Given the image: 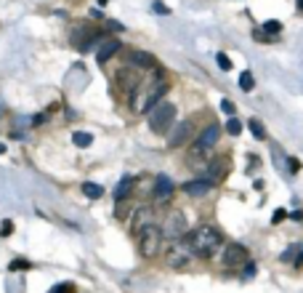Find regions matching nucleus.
Instances as JSON below:
<instances>
[{"label":"nucleus","instance_id":"f257e3e1","mask_svg":"<svg viewBox=\"0 0 303 293\" xmlns=\"http://www.w3.org/2000/svg\"><path fill=\"white\" fill-rule=\"evenodd\" d=\"M186 243H189V248H192V253L208 259V256H213L215 248L223 243V232L213 224H202V227H197V229H189Z\"/></svg>","mask_w":303,"mask_h":293},{"label":"nucleus","instance_id":"f03ea898","mask_svg":"<svg viewBox=\"0 0 303 293\" xmlns=\"http://www.w3.org/2000/svg\"><path fill=\"white\" fill-rule=\"evenodd\" d=\"M176 120V104L173 101H160L149 109V128L152 133H168Z\"/></svg>","mask_w":303,"mask_h":293},{"label":"nucleus","instance_id":"7ed1b4c3","mask_svg":"<svg viewBox=\"0 0 303 293\" xmlns=\"http://www.w3.org/2000/svg\"><path fill=\"white\" fill-rule=\"evenodd\" d=\"M165 94H168V83L162 80V77H157V80H152V86L147 88V94H144V96L133 94V96H130V101H133L136 112H144V109H152L154 104H160Z\"/></svg>","mask_w":303,"mask_h":293},{"label":"nucleus","instance_id":"20e7f679","mask_svg":"<svg viewBox=\"0 0 303 293\" xmlns=\"http://www.w3.org/2000/svg\"><path fill=\"white\" fill-rule=\"evenodd\" d=\"M136 243H138V253L147 256V259H152L157 251H160V245H162V229H160V227H154V224L144 227V229L136 234Z\"/></svg>","mask_w":303,"mask_h":293},{"label":"nucleus","instance_id":"39448f33","mask_svg":"<svg viewBox=\"0 0 303 293\" xmlns=\"http://www.w3.org/2000/svg\"><path fill=\"white\" fill-rule=\"evenodd\" d=\"M189 234V221H186V213L183 211H170L168 219H165V227H162V237H170V240H183Z\"/></svg>","mask_w":303,"mask_h":293},{"label":"nucleus","instance_id":"423d86ee","mask_svg":"<svg viewBox=\"0 0 303 293\" xmlns=\"http://www.w3.org/2000/svg\"><path fill=\"white\" fill-rule=\"evenodd\" d=\"M192 256L194 253H192V248H189L186 237H183V240H173V243H170L165 261H168V266H173V269H183V266L192 261Z\"/></svg>","mask_w":303,"mask_h":293},{"label":"nucleus","instance_id":"0eeeda50","mask_svg":"<svg viewBox=\"0 0 303 293\" xmlns=\"http://www.w3.org/2000/svg\"><path fill=\"white\" fill-rule=\"evenodd\" d=\"M115 83L122 91H128V96H133L138 91V86H141V75L136 72V67H130V64H128V67H122L120 72L115 75Z\"/></svg>","mask_w":303,"mask_h":293},{"label":"nucleus","instance_id":"6e6552de","mask_svg":"<svg viewBox=\"0 0 303 293\" xmlns=\"http://www.w3.org/2000/svg\"><path fill=\"white\" fill-rule=\"evenodd\" d=\"M229 165H232V160L229 158H215L208 163V181H213V184H218V181H223L229 176Z\"/></svg>","mask_w":303,"mask_h":293},{"label":"nucleus","instance_id":"1a4fd4ad","mask_svg":"<svg viewBox=\"0 0 303 293\" xmlns=\"http://www.w3.org/2000/svg\"><path fill=\"white\" fill-rule=\"evenodd\" d=\"M247 248L240 243H229L226 251H223V264L226 266H240V264H247Z\"/></svg>","mask_w":303,"mask_h":293},{"label":"nucleus","instance_id":"9d476101","mask_svg":"<svg viewBox=\"0 0 303 293\" xmlns=\"http://www.w3.org/2000/svg\"><path fill=\"white\" fill-rule=\"evenodd\" d=\"M192 133V123L189 120H181V123H173V131L168 133V147H183Z\"/></svg>","mask_w":303,"mask_h":293},{"label":"nucleus","instance_id":"9b49d317","mask_svg":"<svg viewBox=\"0 0 303 293\" xmlns=\"http://www.w3.org/2000/svg\"><path fill=\"white\" fill-rule=\"evenodd\" d=\"M218 139H221V126H218V123H210L205 131L197 136V147L208 152V149H213L215 144H218Z\"/></svg>","mask_w":303,"mask_h":293},{"label":"nucleus","instance_id":"f8f14e48","mask_svg":"<svg viewBox=\"0 0 303 293\" xmlns=\"http://www.w3.org/2000/svg\"><path fill=\"white\" fill-rule=\"evenodd\" d=\"M154 211H152L149 205H141L138 211H133V219H130V232L133 234H138L144 229V227H149V224H154Z\"/></svg>","mask_w":303,"mask_h":293},{"label":"nucleus","instance_id":"ddd939ff","mask_svg":"<svg viewBox=\"0 0 303 293\" xmlns=\"http://www.w3.org/2000/svg\"><path fill=\"white\" fill-rule=\"evenodd\" d=\"M152 195H154V200H168L170 195H173V179L165 173H157V179H154V190H152Z\"/></svg>","mask_w":303,"mask_h":293},{"label":"nucleus","instance_id":"4468645a","mask_svg":"<svg viewBox=\"0 0 303 293\" xmlns=\"http://www.w3.org/2000/svg\"><path fill=\"white\" fill-rule=\"evenodd\" d=\"M128 64L136 69H154L157 67V59L147 54V51H130L128 54Z\"/></svg>","mask_w":303,"mask_h":293},{"label":"nucleus","instance_id":"2eb2a0df","mask_svg":"<svg viewBox=\"0 0 303 293\" xmlns=\"http://www.w3.org/2000/svg\"><path fill=\"white\" fill-rule=\"evenodd\" d=\"M213 181H208V179H194V181H186V184L181 187L186 195H192V197H202V195H208L210 190H213Z\"/></svg>","mask_w":303,"mask_h":293},{"label":"nucleus","instance_id":"dca6fc26","mask_svg":"<svg viewBox=\"0 0 303 293\" xmlns=\"http://www.w3.org/2000/svg\"><path fill=\"white\" fill-rule=\"evenodd\" d=\"M120 40H115V37H109V40H104L101 43V48H98V54H96V59H98V62H101V64H107L109 62V59L112 56H115L117 54V51H120Z\"/></svg>","mask_w":303,"mask_h":293},{"label":"nucleus","instance_id":"f3484780","mask_svg":"<svg viewBox=\"0 0 303 293\" xmlns=\"http://www.w3.org/2000/svg\"><path fill=\"white\" fill-rule=\"evenodd\" d=\"M130 190H133V179H130V176H125L120 184H117V190H115V200H125L130 195Z\"/></svg>","mask_w":303,"mask_h":293},{"label":"nucleus","instance_id":"a211bd4d","mask_svg":"<svg viewBox=\"0 0 303 293\" xmlns=\"http://www.w3.org/2000/svg\"><path fill=\"white\" fill-rule=\"evenodd\" d=\"M72 144L80 147V149H85V147L93 144V136H91L88 131H75V133H72Z\"/></svg>","mask_w":303,"mask_h":293},{"label":"nucleus","instance_id":"6ab92c4d","mask_svg":"<svg viewBox=\"0 0 303 293\" xmlns=\"http://www.w3.org/2000/svg\"><path fill=\"white\" fill-rule=\"evenodd\" d=\"M240 88L247 91V94L255 88V77H253V72H250V69H245V72L240 75Z\"/></svg>","mask_w":303,"mask_h":293},{"label":"nucleus","instance_id":"aec40b11","mask_svg":"<svg viewBox=\"0 0 303 293\" xmlns=\"http://www.w3.org/2000/svg\"><path fill=\"white\" fill-rule=\"evenodd\" d=\"M83 192L88 195V197H93V200H98L104 195V187H98V184H93V181H85L83 184Z\"/></svg>","mask_w":303,"mask_h":293},{"label":"nucleus","instance_id":"412c9836","mask_svg":"<svg viewBox=\"0 0 303 293\" xmlns=\"http://www.w3.org/2000/svg\"><path fill=\"white\" fill-rule=\"evenodd\" d=\"M247 126H250V131H253L255 139H266V128H263V123L258 120V117H253V120H250Z\"/></svg>","mask_w":303,"mask_h":293},{"label":"nucleus","instance_id":"4be33fe9","mask_svg":"<svg viewBox=\"0 0 303 293\" xmlns=\"http://www.w3.org/2000/svg\"><path fill=\"white\" fill-rule=\"evenodd\" d=\"M263 32H266L269 37L279 35V32H282V22H266V24H263Z\"/></svg>","mask_w":303,"mask_h":293},{"label":"nucleus","instance_id":"5701e85b","mask_svg":"<svg viewBox=\"0 0 303 293\" xmlns=\"http://www.w3.org/2000/svg\"><path fill=\"white\" fill-rule=\"evenodd\" d=\"M215 62H218V67L223 69V72H229V69H232V59L223 54V51H218V54H215Z\"/></svg>","mask_w":303,"mask_h":293},{"label":"nucleus","instance_id":"b1692460","mask_svg":"<svg viewBox=\"0 0 303 293\" xmlns=\"http://www.w3.org/2000/svg\"><path fill=\"white\" fill-rule=\"evenodd\" d=\"M226 131L232 133V136H240V133H242V123L237 120V117H232V120L226 123Z\"/></svg>","mask_w":303,"mask_h":293},{"label":"nucleus","instance_id":"393cba45","mask_svg":"<svg viewBox=\"0 0 303 293\" xmlns=\"http://www.w3.org/2000/svg\"><path fill=\"white\" fill-rule=\"evenodd\" d=\"M285 163H287V171H290V173H298V171H301V160H298V158H293V155H290V158H287Z\"/></svg>","mask_w":303,"mask_h":293},{"label":"nucleus","instance_id":"a878e982","mask_svg":"<svg viewBox=\"0 0 303 293\" xmlns=\"http://www.w3.org/2000/svg\"><path fill=\"white\" fill-rule=\"evenodd\" d=\"M11 272H19V269H30V264L24 261V259H14V261H11V266H8Z\"/></svg>","mask_w":303,"mask_h":293},{"label":"nucleus","instance_id":"bb28decb","mask_svg":"<svg viewBox=\"0 0 303 293\" xmlns=\"http://www.w3.org/2000/svg\"><path fill=\"white\" fill-rule=\"evenodd\" d=\"M295 253H298V245H290V248L285 251V253H282V261H293V259H295Z\"/></svg>","mask_w":303,"mask_h":293},{"label":"nucleus","instance_id":"cd10ccee","mask_svg":"<svg viewBox=\"0 0 303 293\" xmlns=\"http://www.w3.org/2000/svg\"><path fill=\"white\" fill-rule=\"evenodd\" d=\"M221 109H223V112H226V115H232V117H234V112H237L234 101H229V99H223V101H221Z\"/></svg>","mask_w":303,"mask_h":293},{"label":"nucleus","instance_id":"c85d7f7f","mask_svg":"<svg viewBox=\"0 0 303 293\" xmlns=\"http://www.w3.org/2000/svg\"><path fill=\"white\" fill-rule=\"evenodd\" d=\"M128 216V203L125 200H117V219H125Z\"/></svg>","mask_w":303,"mask_h":293},{"label":"nucleus","instance_id":"c756f323","mask_svg":"<svg viewBox=\"0 0 303 293\" xmlns=\"http://www.w3.org/2000/svg\"><path fill=\"white\" fill-rule=\"evenodd\" d=\"M0 229H3V237H8V234H14V221L5 219L3 224H0Z\"/></svg>","mask_w":303,"mask_h":293},{"label":"nucleus","instance_id":"7c9ffc66","mask_svg":"<svg viewBox=\"0 0 303 293\" xmlns=\"http://www.w3.org/2000/svg\"><path fill=\"white\" fill-rule=\"evenodd\" d=\"M285 219H287V211H285V208H279V211H274L272 224H279V221H285Z\"/></svg>","mask_w":303,"mask_h":293},{"label":"nucleus","instance_id":"2f4dec72","mask_svg":"<svg viewBox=\"0 0 303 293\" xmlns=\"http://www.w3.org/2000/svg\"><path fill=\"white\" fill-rule=\"evenodd\" d=\"M253 37H255V40H258V43H272V37H269L263 30H255V32H253Z\"/></svg>","mask_w":303,"mask_h":293},{"label":"nucleus","instance_id":"473e14b6","mask_svg":"<svg viewBox=\"0 0 303 293\" xmlns=\"http://www.w3.org/2000/svg\"><path fill=\"white\" fill-rule=\"evenodd\" d=\"M69 291H72L69 283H59L56 288H51V293H69Z\"/></svg>","mask_w":303,"mask_h":293},{"label":"nucleus","instance_id":"72a5a7b5","mask_svg":"<svg viewBox=\"0 0 303 293\" xmlns=\"http://www.w3.org/2000/svg\"><path fill=\"white\" fill-rule=\"evenodd\" d=\"M253 275H255V264L247 261V264H245V277H253Z\"/></svg>","mask_w":303,"mask_h":293},{"label":"nucleus","instance_id":"f704fd0d","mask_svg":"<svg viewBox=\"0 0 303 293\" xmlns=\"http://www.w3.org/2000/svg\"><path fill=\"white\" fill-rule=\"evenodd\" d=\"M107 24H109V27L115 30V32H122V30H125V27H122L120 22H112V19H107Z\"/></svg>","mask_w":303,"mask_h":293},{"label":"nucleus","instance_id":"c9c22d12","mask_svg":"<svg viewBox=\"0 0 303 293\" xmlns=\"http://www.w3.org/2000/svg\"><path fill=\"white\" fill-rule=\"evenodd\" d=\"M152 8H154L157 14H168V8H165V5H162V3H154V5H152Z\"/></svg>","mask_w":303,"mask_h":293},{"label":"nucleus","instance_id":"e433bc0d","mask_svg":"<svg viewBox=\"0 0 303 293\" xmlns=\"http://www.w3.org/2000/svg\"><path fill=\"white\" fill-rule=\"evenodd\" d=\"M290 219H295V221H303V211H293V213H290Z\"/></svg>","mask_w":303,"mask_h":293},{"label":"nucleus","instance_id":"4c0bfd02","mask_svg":"<svg viewBox=\"0 0 303 293\" xmlns=\"http://www.w3.org/2000/svg\"><path fill=\"white\" fill-rule=\"evenodd\" d=\"M295 5H298V11H301V14H303V0H298V3H295Z\"/></svg>","mask_w":303,"mask_h":293},{"label":"nucleus","instance_id":"58836bf2","mask_svg":"<svg viewBox=\"0 0 303 293\" xmlns=\"http://www.w3.org/2000/svg\"><path fill=\"white\" fill-rule=\"evenodd\" d=\"M295 264H298V266L303 264V253H301V256H298V261H295Z\"/></svg>","mask_w":303,"mask_h":293},{"label":"nucleus","instance_id":"ea45409f","mask_svg":"<svg viewBox=\"0 0 303 293\" xmlns=\"http://www.w3.org/2000/svg\"><path fill=\"white\" fill-rule=\"evenodd\" d=\"M3 152H5V147H3V144H0V155H3Z\"/></svg>","mask_w":303,"mask_h":293},{"label":"nucleus","instance_id":"a19ab883","mask_svg":"<svg viewBox=\"0 0 303 293\" xmlns=\"http://www.w3.org/2000/svg\"><path fill=\"white\" fill-rule=\"evenodd\" d=\"M104 3H107V0H98V5H104Z\"/></svg>","mask_w":303,"mask_h":293}]
</instances>
